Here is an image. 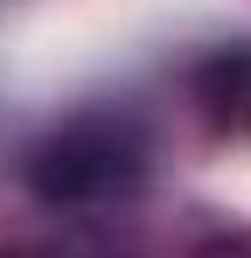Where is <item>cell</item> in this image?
Returning <instances> with one entry per match:
<instances>
[{
    "instance_id": "6da1fadb",
    "label": "cell",
    "mask_w": 251,
    "mask_h": 258,
    "mask_svg": "<svg viewBox=\"0 0 251 258\" xmlns=\"http://www.w3.org/2000/svg\"><path fill=\"white\" fill-rule=\"evenodd\" d=\"M147 161H154V140L133 112H77L28 147L21 174L49 210H105L147 181Z\"/></svg>"
},
{
    "instance_id": "7a4b0ae2",
    "label": "cell",
    "mask_w": 251,
    "mask_h": 258,
    "mask_svg": "<svg viewBox=\"0 0 251 258\" xmlns=\"http://www.w3.org/2000/svg\"><path fill=\"white\" fill-rule=\"evenodd\" d=\"M189 98H196V112H203L216 133L244 140V133H251V49L244 42L209 49L203 63L189 70Z\"/></svg>"
}]
</instances>
